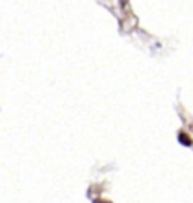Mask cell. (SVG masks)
<instances>
[{"mask_svg": "<svg viewBox=\"0 0 193 203\" xmlns=\"http://www.w3.org/2000/svg\"><path fill=\"white\" fill-rule=\"evenodd\" d=\"M178 139H179V142H182V145H185V146H190V145H191L190 139H188V137H187V136H185L184 133H181Z\"/></svg>", "mask_w": 193, "mask_h": 203, "instance_id": "cell-1", "label": "cell"}, {"mask_svg": "<svg viewBox=\"0 0 193 203\" xmlns=\"http://www.w3.org/2000/svg\"><path fill=\"white\" fill-rule=\"evenodd\" d=\"M95 203H110V202H100V200H98V202H95Z\"/></svg>", "mask_w": 193, "mask_h": 203, "instance_id": "cell-2", "label": "cell"}]
</instances>
